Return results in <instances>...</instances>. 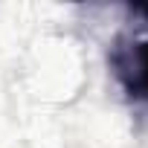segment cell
<instances>
[{
	"label": "cell",
	"instance_id": "6da1fadb",
	"mask_svg": "<svg viewBox=\"0 0 148 148\" xmlns=\"http://www.w3.org/2000/svg\"><path fill=\"white\" fill-rule=\"evenodd\" d=\"M108 64L125 96L148 105V32H119L108 49Z\"/></svg>",
	"mask_w": 148,
	"mask_h": 148
},
{
	"label": "cell",
	"instance_id": "7a4b0ae2",
	"mask_svg": "<svg viewBox=\"0 0 148 148\" xmlns=\"http://www.w3.org/2000/svg\"><path fill=\"white\" fill-rule=\"evenodd\" d=\"M128 15L139 18V21L148 26V3H134V6H128Z\"/></svg>",
	"mask_w": 148,
	"mask_h": 148
}]
</instances>
